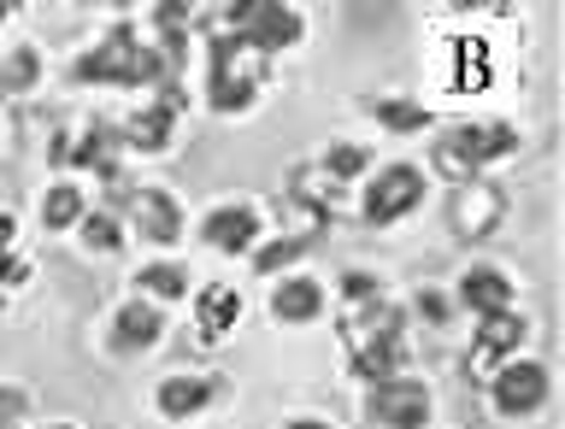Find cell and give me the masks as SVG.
Instances as JSON below:
<instances>
[{
	"mask_svg": "<svg viewBox=\"0 0 565 429\" xmlns=\"http://www.w3.org/2000/svg\"><path fill=\"white\" fill-rule=\"evenodd\" d=\"M365 412L377 418L383 429H424L430 418V388L413 383V377H388V383H371V400Z\"/></svg>",
	"mask_w": 565,
	"mask_h": 429,
	"instance_id": "cell-7",
	"label": "cell"
},
{
	"mask_svg": "<svg viewBox=\"0 0 565 429\" xmlns=\"http://www.w3.org/2000/svg\"><path fill=\"white\" fill-rule=\"evenodd\" d=\"M424 201V171L418 165H388L365 189V224H395Z\"/></svg>",
	"mask_w": 565,
	"mask_h": 429,
	"instance_id": "cell-6",
	"label": "cell"
},
{
	"mask_svg": "<svg viewBox=\"0 0 565 429\" xmlns=\"http://www.w3.org/2000/svg\"><path fill=\"white\" fill-rule=\"evenodd\" d=\"M0 24H7V7H0Z\"/></svg>",
	"mask_w": 565,
	"mask_h": 429,
	"instance_id": "cell-33",
	"label": "cell"
},
{
	"mask_svg": "<svg viewBox=\"0 0 565 429\" xmlns=\"http://www.w3.org/2000/svg\"><path fill=\"white\" fill-rule=\"evenodd\" d=\"M206 400H212V383H201V377H166L159 383V412L166 418H194V412H206Z\"/></svg>",
	"mask_w": 565,
	"mask_h": 429,
	"instance_id": "cell-17",
	"label": "cell"
},
{
	"mask_svg": "<svg viewBox=\"0 0 565 429\" xmlns=\"http://www.w3.org/2000/svg\"><path fill=\"white\" fill-rule=\"evenodd\" d=\"M459 300L471 307V318L512 312V282L494 271V265H477V271H466V282H459Z\"/></svg>",
	"mask_w": 565,
	"mask_h": 429,
	"instance_id": "cell-11",
	"label": "cell"
},
{
	"mask_svg": "<svg viewBox=\"0 0 565 429\" xmlns=\"http://www.w3.org/2000/svg\"><path fill=\"white\" fill-rule=\"evenodd\" d=\"M342 294H348V300H377V282H371L365 271H348V277H342Z\"/></svg>",
	"mask_w": 565,
	"mask_h": 429,
	"instance_id": "cell-26",
	"label": "cell"
},
{
	"mask_svg": "<svg viewBox=\"0 0 565 429\" xmlns=\"http://www.w3.org/2000/svg\"><path fill=\"white\" fill-rule=\"evenodd\" d=\"M136 282L148 294H159V300H177V294H189V277H183V265H171V259H159V265H141L136 271Z\"/></svg>",
	"mask_w": 565,
	"mask_h": 429,
	"instance_id": "cell-19",
	"label": "cell"
},
{
	"mask_svg": "<svg viewBox=\"0 0 565 429\" xmlns=\"http://www.w3.org/2000/svg\"><path fill=\"white\" fill-rule=\"evenodd\" d=\"M201 236H206V247H218V254H254V242H259V212L218 206V212H206Z\"/></svg>",
	"mask_w": 565,
	"mask_h": 429,
	"instance_id": "cell-9",
	"label": "cell"
},
{
	"mask_svg": "<svg viewBox=\"0 0 565 429\" xmlns=\"http://www.w3.org/2000/svg\"><path fill=\"white\" fill-rule=\"evenodd\" d=\"M130 212H136V224H141V236L159 242V247H171L177 236H183V212H177L171 194H159V189H141L130 194Z\"/></svg>",
	"mask_w": 565,
	"mask_h": 429,
	"instance_id": "cell-10",
	"label": "cell"
},
{
	"mask_svg": "<svg viewBox=\"0 0 565 429\" xmlns=\"http://www.w3.org/2000/svg\"><path fill=\"white\" fill-rule=\"evenodd\" d=\"M159 335H166V318H159L153 307H141V300L113 318V347H118V353H148Z\"/></svg>",
	"mask_w": 565,
	"mask_h": 429,
	"instance_id": "cell-13",
	"label": "cell"
},
{
	"mask_svg": "<svg viewBox=\"0 0 565 429\" xmlns=\"http://www.w3.org/2000/svg\"><path fill=\"white\" fill-rule=\"evenodd\" d=\"M519 148V130L512 124H459V130L441 136V165H459V171H477L489 165V159H507Z\"/></svg>",
	"mask_w": 565,
	"mask_h": 429,
	"instance_id": "cell-5",
	"label": "cell"
},
{
	"mask_svg": "<svg viewBox=\"0 0 565 429\" xmlns=\"http://www.w3.org/2000/svg\"><path fill=\"white\" fill-rule=\"evenodd\" d=\"M47 429H71V423H47Z\"/></svg>",
	"mask_w": 565,
	"mask_h": 429,
	"instance_id": "cell-31",
	"label": "cell"
},
{
	"mask_svg": "<svg viewBox=\"0 0 565 429\" xmlns=\"http://www.w3.org/2000/svg\"><path fill=\"white\" fill-rule=\"evenodd\" d=\"M71 83H118V88H136V83H177L166 60H159V47H148L130 24L106 30L100 47H88L77 65H71Z\"/></svg>",
	"mask_w": 565,
	"mask_h": 429,
	"instance_id": "cell-1",
	"label": "cell"
},
{
	"mask_svg": "<svg viewBox=\"0 0 565 429\" xmlns=\"http://www.w3.org/2000/svg\"><path fill=\"white\" fill-rule=\"evenodd\" d=\"M12 229H18V224H12V212H0V254L12 247Z\"/></svg>",
	"mask_w": 565,
	"mask_h": 429,
	"instance_id": "cell-29",
	"label": "cell"
},
{
	"mask_svg": "<svg viewBox=\"0 0 565 429\" xmlns=\"http://www.w3.org/2000/svg\"><path fill=\"white\" fill-rule=\"evenodd\" d=\"M230 18V35L236 42H247L265 60V53H282L295 47L300 35H307V24H300L295 7H277V0H236V7H224Z\"/></svg>",
	"mask_w": 565,
	"mask_h": 429,
	"instance_id": "cell-4",
	"label": "cell"
},
{
	"mask_svg": "<svg viewBox=\"0 0 565 429\" xmlns=\"http://www.w3.org/2000/svg\"><path fill=\"white\" fill-rule=\"evenodd\" d=\"M348 335H353V371L365 383H388L401 377L406 365V342H401V312L388 300H371L348 318Z\"/></svg>",
	"mask_w": 565,
	"mask_h": 429,
	"instance_id": "cell-2",
	"label": "cell"
},
{
	"mask_svg": "<svg viewBox=\"0 0 565 429\" xmlns=\"http://www.w3.org/2000/svg\"><path fill=\"white\" fill-rule=\"evenodd\" d=\"M42 224H47V229H71V224H83V189H77V183L47 189V194H42Z\"/></svg>",
	"mask_w": 565,
	"mask_h": 429,
	"instance_id": "cell-18",
	"label": "cell"
},
{
	"mask_svg": "<svg viewBox=\"0 0 565 429\" xmlns=\"http://www.w3.org/2000/svg\"><path fill=\"white\" fill-rule=\"evenodd\" d=\"M489 65H483V42H454V88H483Z\"/></svg>",
	"mask_w": 565,
	"mask_h": 429,
	"instance_id": "cell-21",
	"label": "cell"
},
{
	"mask_svg": "<svg viewBox=\"0 0 565 429\" xmlns=\"http://www.w3.org/2000/svg\"><path fill=\"white\" fill-rule=\"evenodd\" d=\"M35 71H42V65H35V53H30V47H18L12 60H0V77H7V88H30V83H35Z\"/></svg>",
	"mask_w": 565,
	"mask_h": 429,
	"instance_id": "cell-24",
	"label": "cell"
},
{
	"mask_svg": "<svg viewBox=\"0 0 565 429\" xmlns=\"http://www.w3.org/2000/svg\"><path fill=\"white\" fill-rule=\"evenodd\" d=\"M271 312L282 318V324H312V318L324 312V289H318L312 277H289V282H277Z\"/></svg>",
	"mask_w": 565,
	"mask_h": 429,
	"instance_id": "cell-15",
	"label": "cell"
},
{
	"mask_svg": "<svg viewBox=\"0 0 565 429\" xmlns=\"http://www.w3.org/2000/svg\"><path fill=\"white\" fill-rule=\"evenodd\" d=\"M418 318H430V324H448V300L424 289V294H418Z\"/></svg>",
	"mask_w": 565,
	"mask_h": 429,
	"instance_id": "cell-27",
	"label": "cell"
},
{
	"mask_svg": "<svg viewBox=\"0 0 565 429\" xmlns=\"http://www.w3.org/2000/svg\"><path fill=\"white\" fill-rule=\"evenodd\" d=\"M324 171L342 176V183H348V176H360L365 171V148H330L324 153Z\"/></svg>",
	"mask_w": 565,
	"mask_h": 429,
	"instance_id": "cell-25",
	"label": "cell"
},
{
	"mask_svg": "<svg viewBox=\"0 0 565 429\" xmlns=\"http://www.w3.org/2000/svg\"><path fill=\"white\" fill-rule=\"evenodd\" d=\"M83 242H88V254H118V247H124V229H118V218L95 212V218H83Z\"/></svg>",
	"mask_w": 565,
	"mask_h": 429,
	"instance_id": "cell-22",
	"label": "cell"
},
{
	"mask_svg": "<svg viewBox=\"0 0 565 429\" xmlns=\"http://www.w3.org/2000/svg\"><path fill=\"white\" fill-rule=\"evenodd\" d=\"M542 400H547V365H536V360L501 365V377H494V412L524 418V412H536Z\"/></svg>",
	"mask_w": 565,
	"mask_h": 429,
	"instance_id": "cell-8",
	"label": "cell"
},
{
	"mask_svg": "<svg viewBox=\"0 0 565 429\" xmlns=\"http://www.w3.org/2000/svg\"><path fill=\"white\" fill-rule=\"evenodd\" d=\"M289 429H330V423H318V418H295Z\"/></svg>",
	"mask_w": 565,
	"mask_h": 429,
	"instance_id": "cell-30",
	"label": "cell"
},
{
	"mask_svg": "<svg viewBox=\"0 0 565 429\" xmlns=\"http://www.w3.org/2000/svg\"><path fill=\"white\" fill-rule=\"evenodd\" d=\"M236 318H242V294H236V289H224V282L201 289V300H194V324H201L206 342L230 335V330H236Z\"/></svg>",
	"mask_w": 565,
	"mask_h": 429,
	"instance_id": "cell-14",
	"label": "cell"
},
{
	"mask_svg": "<svg viewBox=\"0 0 565 429\" xmlns=\"http://www.w3.org/2000/svg\"><path fill=\"white\" fill-rule=\"evenodd\" d=\"M265 83V60L236 35H212V77H206V100L212 112H247L259 100Z\"/></svg>",
	"mask_w": 565,
	"mask_h": 429,
	"instance_id": "cell-3",
	"label": "cell"
},
{
	"mask_svg": "<svg viewBox=\"0 0 565 429\" xmlns=\"http://www.w3.org/2000/svg\"><path fill=\"white\" fill-rule=\"evenodd\" d=\"M0 282H30V259H18V254H0Z\"/></svg>",
	"mask_w": 565,
	"mask_h": 429,
	"instance_id": "cell-28",
	"label": "cell"
},
{
	"mask_svg": "<svg viewBox=\"0 0 565 429\" xmlns=\"http://www.w3.org/2000/svg\"><path fill=\"white\" fill-rule=\"evenodd\" d=\"M519 342H524V318H512V312L477 318V347H471V360H477V365H494V360H507V353H519Z\"/></svg>",
	"mask_w": 565,
	"mask_h": 429,
	"instance_id": "cell-12",
	"label": "cell"
},
{
	"mask_svg": "<svg viewBox=\"0 0 565 429\" xmlns=\"http://www.w3.org/2000/svg\"><path fill=\"white\" fill-rule=\"evenodd\" d=\"M371 112H377V124H383V130H395V136L430 130V112H424V106H406V100H377Z\"/></svg>",
	"mask_w": 565,
	"mask_h": 429,
	"instance_id": "cell-20",
	"label": "cell"
},
{
	"mask_svg": "<svg viewBox=\"0 0 565 429\" xmlns=\"http://www.w3.org/2000/svg\"><path fill=\"white\" fill-rule=\"evenodd\" d=\"M300 254H307V242H271V247H259V254H254V271H265V277H271V271H282V265H295Z\"/></svg>",
	"mask_w": 565,
	"mask_h": 429,
	"instance_id": "cell-23",
	"label": "cell"
},
{
	"mask_svg": "<svg viewBox=\"0 0 565 429\" xmlns=\"http://www.w3.org/2000/svg\"><path fill=\"white\" fill-rule=\"evenodd\" d=\"M0 95H7V77H0Z\"/></svg>",
	"mask_w": 565,
	"mask_h": 429,
	"instance_id": "cell-32",
	"label": "cell"
},
{
	"mask_svg": "<svg viewBox=\"0 0 565 429\" xmlns=\"http://www.w3.org/2000/svg\"><path fill=\"white\" fill-rule=\"evenodd\" d=\"M171 124H177L171 106H148V112H136L130 124H124L118 141H130V148H141V153H159V148H171Z\"/></svg>",
	"mask_w": 565,
	"mask_h": 429,
	"instance_id": "cell-16",
	"label": "cell"
}]
</instances>
